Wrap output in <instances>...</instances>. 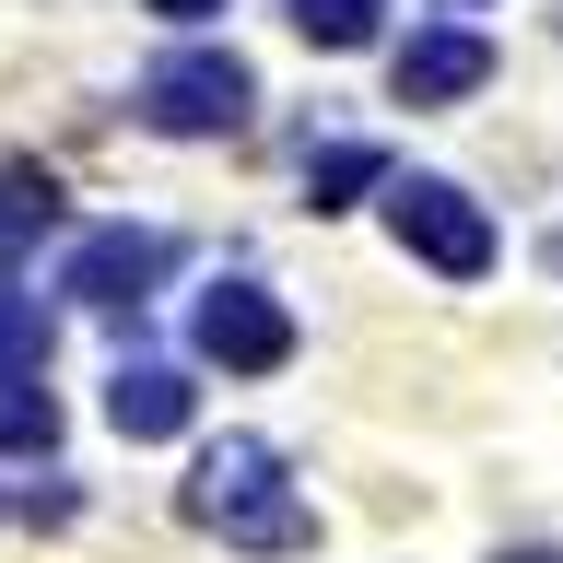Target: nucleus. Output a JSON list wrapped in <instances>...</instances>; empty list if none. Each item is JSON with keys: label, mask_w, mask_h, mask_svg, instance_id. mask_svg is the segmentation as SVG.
I'll list each match as a JSON object with an SVG mask.
<instances>
[{"label": "nucleus", "mask_w": 563, "mask_h": 563, "mask_svg": "<svg viewBox=\"0 0 563 563\" xmlns=\"http://www.w3.org/2000/svg\"><path fill=\"white\" fill-rule=\"evenodd\" d=\"M153 12H165V24H211V12H223V0H153Z\"/></svg>", "instance_id": "ddd939ff"}, {"label": "nucleus", "mask_w": 563, "mask_h": 563, "mask_svg": "<svg viewBox=\"0 0 563 563\" xmlns=\"http://www.w3.org/2000/svg\"><path fill=\"white\" fill-rule=\"evenodd\" d=\"M387 235L434 258L446 282H482L493 271V211L457 188V176H387Z\"/></svg>", "instance_id": "7ed1b4c3"}, {"label": "nucleus", "mask_w": 563, "mask_h": 563, "mask_svg": "<svg viewBox=\"0 0 563 563\" xmlns=\"http://www.w3.org/2000/svg\"><path fill=\"white\" fill-rule=\"evenodd\" d=\"M165 271H176V235H165V223H106V235H82V246H70L59 294H82L95 317H141Z\"/></svg>", "instance_id": "20e7f679"}, {"label": "nucleus", "mask_w": 563, "mask_h": 563, "mask_svg": "<svg viewBox=\"0 0 563 563\" xmlns=\"http://www.w3.org/2000/svg\"><path fill=\"white\" fill-rule=\"evenodd\" d=\"M294 35L306 47H364L376 35V0H294Z\"/></svg>", "instance_id": "f8f14e48"}, {"label": "nucleus", "mask_w": 563, "mask_h": 563, "mask_svg": "<svg viewBox=\"0 0 563 563\" xmlns=\"http://www.w3.org/2000/svg\"><path fill=\"white\" fill-rule=\"evenodd\" d=\"M106 422H118L130 446L188 434V376H176V364H118V376H106Z\"/></svg>", "instance_id": "0eeeda50"}, {"label": "nucleus", "mask_w": 563, "mask_h": 563, "mask_svg": "<svg viewBox=\"0 0 563 563\" xmlns=\"http://www.w3.org/2000/svg\"><path fill=\"white\" fill-rule=\"evenodd\" d=\"M493 82V47L470 24H422L411 47H399V106H457Z\"/></svg>", "instance_id": "423d86ee"}, {"label": "nucleus", "mask_w": 563, "mask_h": 563, "mask_svg": "<svg viewBox=\"0 0 563 563\" xmlns=\"http://www.w3.org/2000/svg\"><path fill=\"white\" fill-rule=\"evenodd\" d=\"M246 106H258V82H246L235 47H176V59L141 70V130H165V141H223V130H246Z\"/></svg>", "instance_id": "f03ea898"}, {"label": "nucleus", "mask_w": 563, "mask_h": 563, "mask_svg": "<svg viewBox=\"0 0 563 563\" xmlns=\"http://www.w3.org/2000/svg\"><path fill=\"white\" fill-rule=\"evenodd\" d=\"M540 258H552V271H563V235H552V246H540Z\"/></svg>", "instance_id": "2eb2a0df"}, {"label": "nucleus", "mask_w": 563, "mask_h": 563, "mask_svg": "<svg viewBox=\"0 0 563 563\" xmlns=\"http://www.w3.org/2000/svg\"><path fill=\"white\" fill-rule=\"evenodd\" d=\"M47 446H59V399L24 364V376H0V457H47Z\"/></svg>", "instance_id": "1a4fd4ad"}, {"label": "nucleus", "mask_w": 563, "mask_h": 563, "mask_svg": "<svg viewBox=\"0 0 563 563\" xmlns=\"http://www.w3.org/2000/svg\"><path fill=\"white\" fill-rule=\"evenodd\" d=\"M493 563H563V552H540V540H528V552H493Z\"/></svg>", "instance_id": "4468645a"}, {"label": "nucleus", "mask_w": 563, "mask_h": 563, "mask_svg": "<svg viewBox=\"0 0 563 563\" xmlns=\"http://www.w3.org/2000/svg\"><path fill=\"white\" fill-rule=\"evenodd\" d=\"M364 188H387V153H376V141H329V153L306 165V200L317 211H352Z\"/></svg>", "instance_id": "9d476101"}, {"label": "nucleus", "mask_w": 563, "mask_h": 563, "mask_svg": "<svg viewBox=\"0 0 563 563\" xmlns=\"http://www.w3.org/2000/svg\"><path fill=\"white\" fill-rule=\"evenodd\" d=\"M188 528H211L223 552H306L317 517H306V493L282 482V457L258 446V434H223V446H200V470H188Z\"/></svg>", "instance_id": "f257e3e1"}, {"label": "nucleus", "mask_w": 563, "mask_h": 563, "mask_svg": "<svg viewBox=\"0 0 563 563\" xmlns=\"http://www.w3.org/2000/svg\"><path fill=\"white\" fill-rule=\"evenodd\" d=\"M47 223H59V176H47V165H0V271L35 258Z\"/></svg>", "instance_id": "6e6552de"}, {"label": "nucleus", "mask_w": 563, "mask_h": 563, "mask_svg": "<svg viewBox=\"0 0 563 563\" xmlns=\"http://www.w3.org/2000/svg\"><path fill=\"white\" fill-rule=\"evenodd\" d=\"M446 12H482V0H446Z\"/></svg>", "instance_id": "dca6fc26"}, {"label": "nucleus", "mask_w": 563, "mask_h": 563, "mask_svg": "<svg viewBox=\"0 0 563 563\" xmlns=\"http://www.w3.org/2000/svg\"><path fill=\"white\" fill-rule=\"evenodd\" d=\"M47 376V306H35V294H12V282H0V376Z\"/></svg>", "instance_id": "9b49d317"}, {"label": "nucleus", "mask_w": 563, "mask_h": 563, "mask_svg": "<svg viewBox=\"0 0 563 563\" xmlns=\"http://www.w3.org/2000/svg\"><path fill=\"white\" fill-rule=\"evenodd\" d=\"M200 352L223 364V376H271V364H294V317H282L271 282H211L200 294Z\"/></svg>", "instance_id": "39448f33"}]
</instances>
